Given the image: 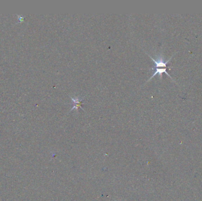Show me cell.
I'll return each mask as SVG.
<instances>
[{
    "label": "cell",
    "instance_id": "1",
    "mask_svg": "<svg viewBox=\"0 0 202 201\" xmlns=\"http://www.w3.org/2000/svg\"><path fill=\"white\" fill-rule=\"evenodd\" d=\"M70 97L72 99V102L73 103V106L72 107V108L70 109V111L76 110V111L78 112L79 107H80L82 110H84V108L82 107V105H83L84 103H82L81 102L84 100L85 97H82L80 96H75V97H72L70 96Z\"/></svg>",
    "mask_w": 202,
    "mask_h": 201
},
{
    "label": "cell",
    "instance_id": "2",
    "mask_svg": "<svg viewBox=\"0 0 202 201\" xmlns=\"http://www.w3.org/2000/svg\"><path fill=\"white\" fill-rule=\"evenodd\" d=\"M151 69H152V70H154V69H155V72H154V73L153 74V76L147 80V81L146 82V83H147V82H148L149 81H150L151 79L152 78H153L156 74H158V75L160 76V78L161 79V78H162V74H163V73H165L169 77H170L173 80L172 77H171L170 76V74L167 72V67H166V68H155V69L151 68Z\"/></svg>",
    "mask_w": 202,
    "mask_h": 201
}]
</instances>
